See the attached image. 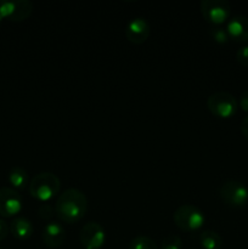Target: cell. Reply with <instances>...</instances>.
Wrapping results in <instances>:
<instances>
[{
  "mask_svg": "<svg viewBox=\"0 0 248 249\" xmlns=\"http://www.w3.org/2000/svg\"><path fill=\"white\" fill-rule=\"evenodd\" d=\"M88 199L84 192L78 189H67L57 197L55 212L57 218L66 224L79 221L87 213Z\"/></svg>",
  "mask_w": 248,
  "mask_h": 249,
  "instance_id": "1",
  "label": "cell"
},
{
  "mask_svg": "<svg viewBox=\"0 0 248 249\" xmlns=\"http://www.w3.org/2000/svg\"><path fill=\"white\" fill-rule=\"evenodd\" d=\"M61 181L57 175L53 173H39L34 175L29 182V194L33 198L46 203L58 194Z\"/></svg>",
  "mask_w": 248,
  "mask_h": 249,
  "instance_id": "2",
  "label": "cell"
},
{
  "mask_svg": "<svg viewBox=\"0 0 248 249\" xmlns=\"http://www.w3.org/2000/svg\"><path fill=\"white\" fill-rule=\"evenodd\" d=\"M173 220L180 230L196 231L203 226L204 214L196 206L182 204L174 212Z\"/></svg>",
  "mask_w": 248,
  "mask_h": 249,
  "instance_id": "3",
  "label": "cell"
},
{
  "mask_svg": "<svg viewBox=\"0 0 248 249\" xmlns=\"http://www.w3.org/2000/svg\"><path fill=\"white\" fill-rule=\"evenodd\" d=\"M209 112L219 118H230L237 112L238 102L232 94L226 91H218L212 94L207 100Z\"/></svg>",
  "mask_w": 248,
  "mask_h": 249,
  "instance_id": "4",
  "label": "cell"
},
{
  "mask_svg": "<svg viewBox=\"0 0 248 249\" xmlns=\"http://www.w3.org/2000/svg\"><path fill=\"white\" fill-rule=\"evenodd\" d=\"M201 12L206 21L219 26L229 19L231 6L226 0H203L201 1Z\"/></svg>",
  "mask_w": 248,
  "mask_h": 249,
  "instance_id": "5",
  "label": "cell"
},
{
  "mask_svg": "<svg viewBox=\"0 0 248 249\" xmlns=\"http://www.w3.org/2000/svg\"><path fill=\"white\" fill-rule=\"evenodd\" d=\"M221 199L232 207H242L248 201V189L240 181L228 180L219 190Z\"/></svg>",
  "mask_w": 248,
  "mask_h": 249,
  "instance_id": "6",
  "label": "cell"
},
{
  "mask_svg": "<svg viewBox=\"0 0 248 249\" xmlns=\"http://www.w3.org/2000/svg\"><path fill=\"white\" fill-rule=\"evenodd\" d=\"M33 11V4L29 0L0 1V15L4 19L22 22L28 18Z\"/></svg>",
  "mask_w": 248,
  "mask_h": 249,
  "instance_id": "7",
  "label": "cell"
},
{
  "mask_svg": "<svg viewBox=\"0 0 248 249\" xmlns=\"http://www.w3.org/2000/svg\"><path fill=\"white\" fill-rule=\"evenodd\" d=\"M79 240L85 249H100L105 245L106 232L101 224L89 221L80 229Z\"/></svg>",
  "mask_w": 248,
  "mask_h": 249,
  "instance_id": "8",
  "label": "cell"
},
{
  "mask_svg": "<svg viewBox=\"0 0 248 249\" xmlns=\"http://www.w3.org/2000/svg\"><path fill=\"white\" fill-rule=\"evenodd\" d=\"M22 209V197L11 187L0 189V215L2 218H11L17 215Z\"/></svg>",
  "mask_w": 248,
  "mask_h": 249,
  "instance_id": "9",
  "label": "cell"
},
{
  "mask_svg": "<svg viewBox=\"0 0 248 249\" xmlns=\"http://www.w3.org/2000/svg\"><path fill=\"white\" fill-rule=\"evenodd\" d=\"M151 33L150 24L143 17H134L125 28V36L130 43L140 45L145 43Z\"/></svg>",
  "mask_w": 248,
  "mask_h": 249,
  "instance_id": "10",
  "label": "cell"
},
{
  "mask_svg": "<svg viewBox=\"0 0 248 249\" xmlns=\"http://www.w3.org/2000/svg\"><path fill=\"white\" fill-rule=\"evenodd\" d=\"M226 32L229 38L232 40L245 43L248 41V17L243 15H236L228 21Z\"/></svg>",
  "mask_w": 248,
  "mask_h": 249,
  "instance_id": "11",
  "label": "cell"
},
{
  "mask_svg": "<svg viewBox=\"0 0 248 249\" xmlns=\"http://www.w3.org/2000/svg\"><path fill=\"white\" fill-rule=\"evenodd\" d=\"M66 240V230L62 224L50 221L43 229V241L46 247L57 248L63 245Z\"/></svg>",
  "mask_w": 248,
  "mask_h": 249,
  "instance_id": "12",
  "label": "cell"
},
{
  "mask_svg": "<svg viewBox=\"0 0 248 249\" xmlns=\"http://www.w3.org/2000/svg\"><path fill=\"white\" fill-rule=\"evenodd\" d=\"M33 224L26 218H15L14 220L10 224V232L12 233L16 240L19 241H26L28 238H31V236L33 235Z\"/></svg>",
  "mask_w": 248,
  "mask_h": 249,
  "instance_id": "13",
  "label": "cell"
},
{
  "mask_svg": "<svg viewBox=\"0 0 248 249\" xmlns=\"http://www.w3.org/2000/svg\"><path fill=\"white\" fill-rule=\"evenodd\" d=\"M7 179H9V182L12 185V187L22 190L28 184V173L22 167H14L9 172Z\"/></svg>",
  "mask_w": 248,
  "mask_h": 249,
  "instance_id": "14",
  "label": "cell"
},
{
  "mask_svg": "<svg viewBox=\"0 0 248 249\" xmlns=\"http://www.w3.org/2000/svg\"><path fill=\"white\" fill-rule=\"evenodd\" d=\"M199 243L203 249H220L223 246V240L215 231L204 230L199 236Z\"/></svg>",
  "mask_w": 248,
  "mask_h": 249,
  "instance_id": "15",
  "label": "cell"
},
{
  "mask_svg": "<svg viewBox=\"0 0 248 249\" xmlns=\"http://www.w3.org/2000/svg\"><path fill=\"white\" fill-rule=\"evenodd\" d=\"M129 249H158V247L152 238L147 236H138L131 240Z\"/></svg>",
  "mask_w": 248,
  "mask_h": 249,
  "instance_id": "16",
  "label": "cell"
},
{
  "mask_svg": "<svg viewBox=\"0 0 248 249\" xmlns=\"http://www.w3.org/2000/svg\"><path fill=\"white\" fill-rule=\"evenodd\" d=\"M160 249H182V241L179 236L169 235L160 242Z\"/></svg>",
  "mask_w": 248,
  "mask_h": 249,
  "instance_id": "17",
  "label": "cell"
},
{
  "mask_svg": "<svg viewBox=\"0 0 248 249\" xmlns=\"http://www.w3.org/2000/svg\"><path fill=\"white\" fill-rule=\"evenodd\" d=\"M212 36H213L214 40L219 44H225L229 41V34L226 32V28H223V27H214L211 31Z\"/></svg>",
  "mask_w": 248,
  "mask_h": 249,
  "instance_id": "18",
  "label": "cell"
},
{
  "mask_svg": "<svg viewBox=\"0 0 248 249\" xmlns=\"http://www.w3.org/2000/svg\"><path fill=\"white\" fill-rule=\"evenodd\" d=\"M38 214L44 220H49L56 214L55 206H51L49 203H41L38 208Z\"/></svg>",
  "mask_w": 248,
  "mask_h": 249,
  "instance_id": "19",
  "label": "cell"
},
{
  "mask_svg": "<svg viewBox=\"0 0 248 249\" xmlns=\"http://www.w3.org/2000/svg\"><path fill=\"white\" fill-rule=\"evenodd\" d=\"M236 58H237L238 63L248 67V45H243L238 49L236 53Z\"/></svg>",
  "mask_w": 248,
  "mask_h": 249,
  "instance_id": "20",
  "label": "cell"
},
{
  "mask_svg": "<svg viewBox=\"0 0 248 249\" xmlns=\"http://www.w3.org/2000/svg\"><path fill=\"white\" fill-rule=\"evenodd\" d=\"M10 232V225L5 220L0 219V241H4Z\"/></svg>",
  "mask_w": 248,
  "mask_h": 249,
  "instance_id": "21",
  "label": "cell"
},
{
  "mask_svg": "<svg viewBox=\"0 0 248 249\" xmlns=\"http://www.w3.org/2000/svg\"><path fill=\"white\" fill-rule=\"evenodd\" d=\"M241 109L245 112H248V90L243 91L240 96V101H238Z\"/></svg>",
  "mask_w": 248,
  "mask_h": 249,
  "instance_id": "22",
  "label": "cell"
},
{
  "mask_svg": "<svg viewBox=\"0 0 248 249\" xmlns=\"http://www.w3.org/2000/svg\"><path fill=\"white\" fill-rule=\"evenodd\" d=\"M240 128H241V133H242L243 136L248 140V114L242 119Z\"/></svg>",
  "mask_w": 248,
  "mask_h": 249,
  "instance_id": "23",
  "label": "cell"
},
{
  "mask_svg": "<svg viewBox=\"0 0 248 249\" xmlns=\"http://www.w3.org/2000/svg\"><path fill=\"white\" fill-rule=\"evenodd\" d=\"M2 21H4V18H2V16H1V15H0V24H1Z\"/></svg>",
  "mask_w": 248,
  "mask_h": 249,
  "instance_id": "24",
  "label": "cell"
}]
</instances>
